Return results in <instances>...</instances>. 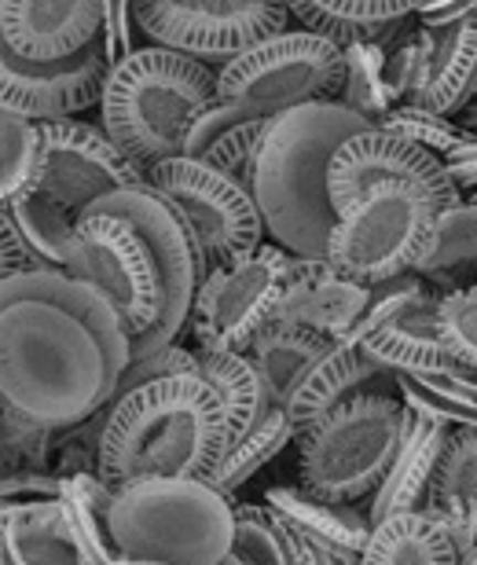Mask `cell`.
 <instances>
[{
  "label": "cell",
  "instance_id": "1",
  "mask_svg": "<svg viewBox=\"0 0 477 565\" xmlns=\"http://www.w3.org/2000/svg\"><path fill=\"white\" fill-rule=\"evenodd\" d=\"M129 367V334L110 301L63 268L0 282V412L71 429L110 408Z\"/></svg>",
  "mask_w": 477,
  "mask_h": 565
},
{
  "label": "cell",
  "instance_id": "2",
  "mask_svg": "<svg viewBox=\"0 0 477 565\" xmlns=\"http://www.w3.org/2000/svg\"><path fill=\"white\" fill-rule=\"evenodd\" d=\"M63 273L110 301L136 360L177 342L210 262L184 217L144 180L99 199L77 221Z\"/></svg>",
  "mask_w": 477,
  "mask_h": 565
},
{
  "label": "cell",
  "instance_id": "3",
  "mask_svg": "<svg viewBox=\"0 0 477 565\" xmlns=\"http://www.w3.org/2000/svg\"><path fill=\"white\" fill-rule=\"evenodd\" d=\"M229 451L218 390L202 375L144 382L110 401L99 434V478L121 489L140 478H202Z\"/></svg>",
  "mask_w": 477,
  "mask_h": 565
},
{
  "label": "cell",
  "instance_id": "4",
  "mask_svg": "<svg viewBox=\"0 0 477 565\" xmlns=\"http://www.w3.org/2000/svg\"><path fill=\"white\" fill-rule=\"evenodd\" d=\"M374 121L346 104H305L268 121L254 162V195L272 243L294 257H327L338 221L327 169L349 137Z\"/></svg>",
  "mask_w": 477,
  "mask_h": 565
},
{
  "label": "cell",
  "instance_id": "5",
  "mask_svg": "<svg viewBox=\"0 0 477 565\" xmlns=\"http://www.w3.org/2000/svg\"><path fill=\"white\" fill-rule=\"evenodd\" d=\"M132 184H144V173L99 126L77 118L44 121L38 177L4 210L26 239L33 262L41 268H66L77 221L99 199Z\"/></svg>",
  "mask_w": 477,
  "mask_h": 565
},
{
  "label": "cell",
  "instance_id": "6",
  "mask_svg": "<svg viewBox=\"0 0 477 565\" xmlns=\"http://www.w3.org/2000/svg\"><path fill=\"white\" fill-rule=\"evenodd\" d=\"M213 99L218 71L191 55L147 44L110 66L99 96V129L140 173H147L166 158L184 154L191 121Z\"/></svg>",
  "mask_w": 477,
  "mask_h": 565
},
{
  "label": "cell",
  "instance_id": "7",
  "mask_svg": "<svg viewBox=\"0 0 477 565\" xmlns=\"http://www.w3.org/2000/svg\"><path fill=\"white\" fill-rule=\"evenodd\" d=\"M118 558L224 565L235 544V500L202 478H140L115 489Z\"/></svg>",
  "mask_w": 477,
  "mask_h": 565
},
{
  "label": "cell",
  "instance_id": "8",
  "mask_svg": "<svg viewBox=\"0 0 477 565\" xmlns=\"http://www.w3.org/2000/svg\"><path fill=\"white\" fill-rule=\"evenodd\" d=\"M412 408L401 393H360L294 437L298 478L320 500L368 503L404 440Z\"/></svg>",
  "mask_w": 477,
  "mask_h": 565
},
{
  "label": "cell",
  "instance_id": "9",
  "mask_svg": "<svg viewBox=\"0 0 477 565\" xmlns=\"http://www.w3.org/2000/svg\"><path fill=\"white\" fill-rule=\"evenodd\" d=\"M349 52L309 30H283L218 71V99L243 121H268L305 104H342Z\"/></svg>",
  "mask_w": 477,
  "mask_h": 565
},
{
  "label": "cell",
  "instance_id": "10",
  "mask_svg": "<svg viewBox=\"0 0 477 565\" xmlns=\"http://www.w3.org/2000/svg\"><path fill=\"white\" fill-rule=\"evenodd\" d=\"M434 202L404 180H382L346 210H338L327 239V262L363 287H379L396 276L418 273L434 246Z\"/></svg>",
  "mask_w": 477,
  "mask_h": 565
},
{
  "label": "cell",
  "instance_id": "11",
  "mask_svg": "<svg viewBox=\"0 0 477 565\" xmlns=\"http://www.w3.org/2000/svg\"><path fill=\"white\" fill-rule=\"evenodd\" d=\"M144 180L184 217L210 268L243 262L265 243L268 232L250 188L206 166L202 158H166L147 169Z\"/></svg>",
  "mask_w": 477,
  "mask_h": 565
},
{
  "label": "cell",
  "instance_id": "12",
  "mask_svg": "<svg viewBox=\"0 0 477 565\" xmlns=\"http://www.w3.org/2000/svg\"><path fill=\"white\" fill-rule=\"evenodd\" d=\"M294 268V254L261 243L235 265L210 268L188 316V331L202 353H250L254 338L276 320V305Z\"/></svg>",
  "mask_w": 477,
  "mask_h": 565
},
{
  "label": "cell",
  "instance_id": "13",
  "mask_svg": "<svg viewBox=\"0 0 477 565\" xmlns=\"http://www.w3.org/2000/svg\"><path fill=\"white\" fill-rule=\"evenodd\" d=\"M132 19L158 49L224 66L287 30L290 11L283 0H132Z\"/></svg>",
  "mask_w": 477,
  "mask_h": 565
},
{
  "label": "cell",
  "instance_id": "14",
  "mask_svg": "<svg viewBox=\"0 0 477 565\" xmlns=\"http://www.w3.org/2000/svg\"><path fill=\"white\" fill-rule=\"evenodd\" d=\"M437 301L441 290L418 273L379 282L371 287L349 342L393 375H437L452 360L437 334Z\"/></svg>",
  "mask_w": 477,
  "mask_h": 565
},
{
  "label": "cell",
  "instance_id": "15",
  "mask_svg": "<svg viewBox=\"0 0 477 565\" xmlns=\"http://www.w3.org/2000/svg\"><path fill=\"white\" fill-rule=\"evenodd\" d=\"M107 74L110 55L104 49V38L60 63L22 60L0 38V110L30 118L38 126L82 118L85 110L99 107Z\"/></svg>",
  "mask_w": 477,
  "mask_h": 565
},
{
  "label": "cell",
  "instance_id": "16",
  "mask_svg": "<svg viewBox=\"0 0 477 565\" xmlns=\"http://www.w3.org/2000/svg\"><path fill=\"white\" fill-rule=\"evenodd\" d=\"M382 180H404V184L418 188L434 202L437 210L456 206L463 202V191L452 180L448 166L437 154H430L426 147H418L404 137H393L379 126L349 137L331 158L327 169V191H331L335 213L346 210L357 195H363L371 184Z\"/></svg>",
  "mask_w": 477,
  "mask_h": 565
},
{
  "label": "cell",
  "instance_id": "17",
  "mask_svg": "<svg viewBox=\"0 0 477 565\" xmlns=\"http://www.w3.org/2000/svg\"><path fill=\"white\" fill-rule=\"evenodd\" d=\"M110 0H0V38L33 63H60L104 38Z\"/></svg>",
  "mask_w": 477,
  "mask_h": 565
},
{
  "label": "cell",
  "instance_id": "18",
  "mask_svg": "<svg viewBox=\"0 0 477 565\" xmlns=\"http://www.w3.org/2000/svg\"><path fill=\"white\" fill-rule=\"evenodd\" d=\"M368 298L371 287L342 276L327 257H294L272 323H294L338 342L353 334Z\"/></svg>",
  "mask_w": 477,
  "mask_h": 565
},
{
  "label": "cell",
  "instance_id": "19",
  "mask_svg": "<svg viewBox=\"0 0 477 565\" xmlns=\"http://www.w3.org/2000/svg\"><path fill=\"white\" fill-rule=\"evenodd\" d=\"M360 393H396V375L374 364L357 342L338 338L309 367V375L298 382V390L290 393L283 408H287L294 429L301 434V429H309L316 419H324L327 412L360 397Z\"/></svg>",
  "mask_w": 477,
  "mask_h": 565
},
{
  "label": "cell",
  "instance_id": "20",
  "mask_svg": "<svg viewBox=\"0 0 477 565\" xmlns=\"http://www.w3.org/2000/svg\"><path fill=\"white\" fill-rule=\"evenodd\" d=\"M477 93V15L426 26L423 66L404 104L456 118Z\"/></svg>",
  "mask_w": 477,
  "mask_h": 565
},
{
  "label": "cell",
  "instance_id": "21",
  "mask_svg": "<svg viewBox=\"0 0 477 565\" xmlns=\"http://www.w3.org/2000/svg\"><path fill=\"white\" fill-rule=\"evenodd\" d=\"M448 434H452V426L412 412L404 440H401V448H396L390 470H385L379 489L371 492V500L363 503L371 525H379L393 514L423 511L430 500V489H434V473H437V462H441V451H445Z\"/></svg>",
  "mask_w": 477,
  "mask_h": 565
},
{
  "label": "cell",
  "instance_id": "22",
  "mask_svg": "<svg viewBox=\"0 0 477 565\" xmlns=\"http://www.w3.org/2000/svg\"><path fill=\"white\" fill-rule=\"evenodd\" d=\"M423 511L448 529L459 558L477 547V426H456L448 434Z\"/></svg>",
  "mask_w": 477,
  "mask_h": 565
},
{
  "label": "cell",
  "instance_id": "23",
  "mask_svg": "<svg viewBox=\"0 0 477 565\" xmlns=\"http://www.w3.org/2000/svg\"><path fill=\"white\" fill-rule=\"evenodd\" d=\"M265 503L305 540L324 551H353L360 555L371 540V518L363 503H335L320 500L301 484H272L265 489Z\"/></svg>",
  "mask_w": 477,
  "mask_h": 565
},
{
  "label": "cell",
  "instance_id": "24",
  "mask_svg": "<svg viewBox=\"0 0 477 565\" xmlns=\"http://www.w3.org/2000/svg\"><path fill=\"white\" fill-rule=\"evenodd\" d=\"M0 565H93L60 500L30 503L0 518Z\"/></svg>",
  "mask_w": 477,
  "mask_h": 565
},
{
  "label": "cell",
  "instance_id": "25",
  "mask_svg": "<svg viewBox=\"0 0 477 565\" xmlns=\"http://www.w3.org/2000/svg\"><path fill=\"white\" fill-rule=\"evenodd\" d=\"M360 565H459V547L430 511H407L371 529Z\"/></svg>",
  "mask_w": 477,
  "mask_h": 565
},
{
  "label": "cell",
  "instance_id": "26",
  "mask_svg": "<svg viewBox=\"0 0 477 565\" xmlns=\"http://www.w3.org/2000/svg\"><path fill=\"white\" fill-rule=\"evenodd\" d=\"M327 349H331V338L294 323H268L254 338V345H250V360H254V367L265 379L272 404L283 408L290 401V393L298 390V382L309 375V367Z\"/></svg>",
  "mask_w": 477,
  "mask_h": 565
},
{
  "label": "cell",
  "instance_id": "27",
  "mask_svg": "<svg viewBox=\"0 0 477 565\" xmlns=\"http://www.w3.org/2000/svg\"><path fill=\"white\" fill-rule=\"evenodd\" d=\"M235 562L250 565H324V551L305 540L298 529H290L272 507L235 503Z\"/></svg>",
  "mask_w": 477,
  "mask_h": 565
},
{
  "label": "cell",
  "instance_id": "28",
  "mask_svg": "<svg viewBox=\"0 0 477 565\" xmlns=\"http://www.w3.org/2000/svg\"><path fill=\"white\" fill-rule=\"evenodd\" d=\"M199 364H202V379L221 397L224 423H229V445L246 437L272 408H279V404H272L265 379H261L250 353H202L199 349Z\"/></svg>",
  "mask_w": 477,
  "mask_h": 565
},
{
  "label": "cell",
  "instance_id": "29",
  "mask_svg": "<svg viewBox=\"0 0 477 565\" xmlns=\"http://www.w3.org/2000/svg\"><path fill=\"white\" fill-rule=\"evenodd\" d=\"M418 276L441 294L477 282V202L463 199L456 206L437 210L434 246L418 265Z\"/></svg>",
  "mask_w": 477,
  "mask_h": 565
},
{
  "label": "cell",
  "instance_id": "30",
  "mask_svg": "<svg viewBox=\"0 0 477 565\" xmlns=\"http://www.w3.org/2000/svg\"><path fill=\"white\" fill-rule=\"evenodd\" d=\"M110 500H115V489L93 470L63 478V514L93 565H110L118 558L115 536H110Z\"/></svg>",
  "mask_w": 477,
  "mask_h": 565
},
{
  "label": "cell",
  "instance_id": "31",
  "mask_svg": "<svg viewBox=\"0 0 477 565\" xmlns=\"http://www.w3.org/2000/svg\"><path fill=\"white\" fill-rule=\"evenodd\" d=\"M294 437H298V429H294L287 408H272L246 437H239L235 445H229L224 459L218 462V470L210 473V484L235 500V492L243 489L254 473L265 470L283 448L294 445Z\"/></svg>",
  "mask_w": 477,
  "mask_h": 565
},
{
  "label": "cell",
  "instance_id": "32",
  "mask_svg": "<svg viewBox=\"0 0 477 565\" xmlns=\"http://www.w3.org/2000/svg\"><path fill=\"white\" fill-rule=\"evenodd\" d=\"M41 126L30 118L0 110V206L19 199L38 177Z\"/></svg>",
  "mask_w": 477,
  "mask_h": 565
},
{
  "label": "cell",
  "instance_id": "33",
  "mask_svg": "<svg viewBox=\"0 0 477 565\" xmlns=\"http://www.w3.org/2000/svg\"><path fill=\"white\" fill-rule=\"evenodd\" d=\"M379 129L393 132V137H404L418 147H426L430 154H437L441 162L448 158L452 147L459 143L463 129L456 118H445V115H434L426 107H412V104H393L385 115L374 121Z\"/></svg>",
  "mask_w": 477,
  "mask_h": 565
},
{
  "label": "cell",
  "instance_id": "34",
  "mask_svg": "<svg viewBox=\"0 0 477 565\" xmlns=\"http://www.w3.org/2000/svg\"><path fill=\"white\" fill-rule=\"evenodd\" d=\"M437 334L452 360L477 367V282L441 294Z\"/></svg>",
  "mask_w": 477,
  "mask_h": 565
},
{
  "label": "cell",
  "instance_id": "35",
  "mask_svg": "<svg viewBox=\"0 0 477 565\" xmlns=\"http://www.w3.org/2000/svg\"><path fill=\"white\" fill-rule=\"evenodd\" d=\"M272 121V118H268ZM268 121H239V126L224 129L218 140H213L206 151H202V162L221 169L224 177L239 180L243 188L254 184V162H257V147H261V137H265Z\"/></svg>",
  "mask_w": 477,
  "mask_h": 565
},
{
  "label": "cell",
  "instance_id": "36",
  "mask_svg": "<svg viewBox=\"0 0 477 565\" xmlns=\"http://www.w3.org/2000/svg\"><path fill=\"white\" fill-rule=\"evenodd\" d=\"M55 437H60L55 429L4 415V419H0V478H4V473L41 470L44 459H52Z\"/></svg>",
  "mask_w": 477,
  "mask_h": 565
},
{
  "label": "cell",
  "instance_id": "37",
  "mask_svg": "<svg viewBox=\"0 0 477 565\" xmlns=\"http://www.w3.org/2000/svg\"><path fill=\"white\" fill-rule=\"evenodd\" d=\"M173 375H202L199 349H188V345H180V342H169L162 349H155V353L129 360V367H125V375L118 382L115 397H121V393H129L136 386H144V382L173 379Z\"/></svg>",
  "mask_w": 477,
  "mask_h": 565
},
{
  "label": "cell",
  "instance_id": "38",
  "mask_svg": "<svg viewBox=\"0 0 477 565\" xmlns=\"http://www.w3.org/2000/svg\"><path fill=\"white\" fill-rule=\"evenodd\" d=\"M320 15L346 22V26H382L418 15L430 0H309Z\"/></svg>",
  "mask_w": 477,
  "mask_h": 565
},
{
  "label": "cell",
  "instance_id": "39",
  "mask_svg": "<svg viewBox=\"0 0 477 565\" xmlns=\"http://www.w3.org/2000/svg\"><path fill=\"white\" fill-rule=\"evenodd\" d=\"M30 268H41L33 262L26 239L19 235L15 221H11V213L0 206V282L19 276V273H30Z\"/></svg>",
  "mask_w": 477,
  "mask_h": 565
},
{
  "label": "cell",
  "instance_id": "40",
  "mask_svg": "<svg viewBox=\"0 0 477 565\" xmlns=\"http://www.w3.org/2000/svg\"><path fill=\"white\" fill-rule=\"evenodd\" d=\"M445 166H448V173H452V180H456V188L463 191V195L477 188V137L474 132H463L459 143L448 151Z\"/></svg>",
  "mask_w": 477,
  "mask_h": 565
},
{
  "label": "cell",
  "instance_id": "41",
  "mask_svg": "<svg viewBox=\"0 0 477 565\" xmlns=\"http://www.w3.org/2000/svg\"><path fill=\"white\" fill-rule=\"evenodd\" d=\"M470 15H474V0H430L415 19L423 26H445V22L470 19Z\"/></svg>",
  "mask_w": 477,
  "mask_h": 565
},
{
  "label": "cell",
  "instance_id": "42",
  "mask_svg": "<svg viewBox=\"0 0 477 565\" xmlns=\"http://www.w3.org/2000/svg\"><path fill=\"white\" fill-rule=\"evenodd\" d=\"M324 565H360V555H353V551H324Z\"/></svg>",
  "mask_w": 477,
  "mask_h": 565
},
{
  "label": "cell",
  "instance_id": "43",
  "mask_svg": "<svg viewBox=\"0 0 477 565\" xmlns=\"http://www.w3.org/2000/svg\"><path fill=\"white\" fill-rule=\"evenodd\" d=\"M110 565H169V562H151V558H115Z\"/></svg>",
  "mask_w": 477,
  "mask_h": 565
},
{
  "label": "cell",
  "instance_id": "44",
  "mask_svg": "<svg viewBox=\"0 0 477 565\" xmlns=\"http://www.w3.org/2000/svg\"><path fill=\"white\" fill-rule=\"evenodd\" d=\"M459 565H477V547H474V551H467V555L459 558Z\"/></svg>",
  "mask_w": 477,
  "mask_h": 565
},
{
  "label": "cell",
  "instance_id": "45",
  "mask_svg": "<svg viewBox=\"0 0 477 565\" xmlns=\"http://www.w3.org/2000/svg\"><path fill=\"white\" fill-rule=\"evenodd\" d=\"M463 199H467V202H477V188H474V191H467V195H463Z\"/></svg>",
  "mask_w": 477,
  "mask_h": 565
},
{
  "label": "cell",
  "instance_id": "46",
  "mask_svg": "<svg viewBox=\"0 0 477 565\" xmlns=\"http://www.w3.org/2000/svg\"><path fill=\"white\" fill-rule=\"evenodd\" d=\"M224 565H250V562H235V558H229V562H224Z\"/></svg>",
  "mask_w": 477,
  "mask_h": 565
},
{
  "label": "cell",
  "instance_id": "47",
  "mask_svg": "<svg viewBox=\"0 0 477 565\" xmlns=\"http://www.w3.org/2000/svg\"><path fill=\"white\" fill-rule=\"evenodd\" d=\"M474 15H477V0H474Z\"/></svg>",
  "mask_w": 477,
  "mask_h": 565
},
{
  "label": "cell",
  "instance_id": "48",
  "mask_svg": "<svg viewBox=\"0 0 477 565\" xmlns=\"http://www.w3.org/2000/svg\"><path fill=\"white\" fill-rule=\"evenodd\" d=\"M0 419H4V412H0Z\"/></svg>",
  "mask_w": 477,
  "mask_h": 565
},
{
  "label": "cell",
  "instance_id": "49",
  "mask_svg": "<svg viewBox=\"0 0 477 565\" xmlns=\"http://www.w3.org/2000/svg\"><path fill=\"white\" fill-rule=\"evenodd\" d=\"M474 99H477V93H474Z\"/></svg>",
  "mask_w": 477,
  "mask_h": 565
}]
</instances>
